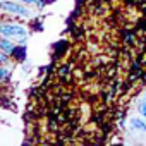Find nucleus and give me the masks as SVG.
Returning a JSON list of instances; mask_svg holds the SVG:
<instances>
[{
	"label": "nucleus",
	"mask_w": 146,
	"mask_h": 146,
	"mask_svg": "<svg viewBox=\"0 0 146 146\" xmlns=\"http://www.w3.org/2000/svg\"><path fill=\"white\" fill-rule=\"evenodd\" d=\"M11 78V70L5 65H0V81H9Z\"/></svg>",
	"instance_id": "39448f33"
},
{
	"label": "nucleus",
	"mask_w": 146,
	"mask_h": 146,
	"mask_svg": "<svg viewBox=\"0 0 146 146\" xmlns=\"http://www.w3.org/2000/svg\"><path fill=\"white\" fill-rule=\"evenodd\" d=\"M137 110H139V115H143V117L146 119V96H143V100L139 102V107H137Z\"/></svg>",
	"instance_id": "423d86ee"
},
{
	"label": "nucleus",
	"mask_w": 146,
	"mask_h": 146,
	"mask_svg": "<svg viewBox=\"0 0 146 146\" xmlns=\"http://www.w3.org/2000/svg\"><path fill=\"white\" fill-rule=\"evenodd\" d=\"M131 125H132V129H136V131H139V132H146V120H143V119H131Z\"/></svg>",
	"instance_id": "20e7f679"
},
{
	"label": "nucleus",
	"mask_w": 146,
	"mask_h": 146,
	"mask_svg": "<svg viewBox=\"0 0 146 146\" xmlns=\"http://www.w3.org/2000/svg\"><path fill=\"white\" fill-rule=\"evenodd\" d=\"M0 50L5 52L7 55H12L16 52V43L7 36H0Z\"/></svg>",
	"instance_id": "7ed1b4c3"
},
{
	"label": "nucleus",
	"mask_w": 146,
	"mask_h": 146,
	"mask_svg": "<svg viewBox=\"0 0 146 146\" xmlns=\"http://www.w3.org/2000/svg\"><path fill=\"white\" fill-rule=\"evenodd\" d=\"M0 36H7L11 40H24L28 36V29L23 24L4 21L0 23Z\"/></svg>",
	"instance_id": "f257e3e1"
},
{
	"label": "nucleus",
	"mask_w": 146,
	"mask_h": 146,
	"mask_svg": "<svg viewBox=\"0 0 146 146\" xmlns=\"http://www.w3.org/2000/svg\"><path fill=\"white\" fill-rule=\"evenodd\" d=\"M7 62H9V55H7L5 52L0 50V65H5Z\"/></svg>",
	"instance_id": "0eeeda50"
},
{
	"label": "nucleus",
	"mask_w": 146,
	"mask_h": 146,
	"mask_svg": "<svg viewBox=\"0 0 146 146\" xmlns=\"http://www.w3.org/2000/svg\"><path fill=\"white\" fill-rule=\"evenodd\" d=\"M0 11L12 14V16H19V17H29L31 16L24 5H21L19 2H12V0H2L0 2Z\"/></svg>",
	"instance_id": "f03ea898"
},
{
	"label": "nucleus",
	"mask_w": 146,
	"mask_h": 146,
	"mask_svg": "<svg viewBox=\"0 0 146 146\" xmlns=\"http://www.w3.org/2000/svg\"><path fill=\"white\" fill-rule=\"evenodd\" d=\"M21 4H26V5H31V4H38V0H19Z\"/></svg>",
	"instance_id": "6e6552de"
}]
</instances>
